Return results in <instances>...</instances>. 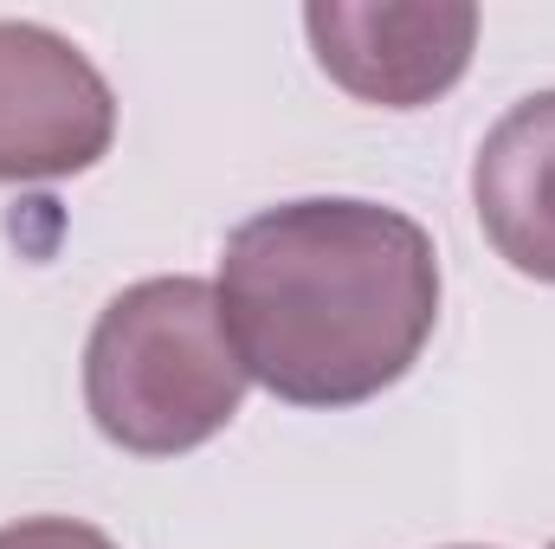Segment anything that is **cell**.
Instances as JSON below:
<instances>
[{"mask_svg":"<svg viewBox=\"0 0 555 549\" xmlns=\"http://www.w3.org/2000/svg\"><path fill=\"white\" fill-rule=\"evenodd\" d=\"M214 291L253 382L291 408H356L420 362L439 253L401 207L310 194L233 227Z\"/></svg>","mask_w":555,"mask_h":549,"instance_id":"obj_1","label":"cell"},{"mask_svg":"<svg viewBox=\"0 0 555 549\" xmlns=\"http://www.w3.org/2000/svg\"><path fill=\"white\" fill-rule=\"evenodd\" d=\"M246 362L207 278H142L117 291L85 343V408L98 433L142 459H175L233 426Z\"/></svg>","mask_w":555,"mask_h":549,"instance_id":"obj_2","label":"cell"},{"mask_svg":"<svg viewBox=\"0 0 555 549\" xmlns=\"http://www.w3.org/2000/svg\"><path fill=\"white\" fill-rule=\"evenodd\" d=\"M304 33L317 65L362 104L420 111L446 98L478 46L472 0H310Z\"/></svg>","mask_w":555,"mask_h":549,"instance_id":"obj_3","label":"cell"},{"mask_svg":"<svg viewBox=\"0 0 555 549\" xmlns=\"http://www.w3.org/2000/svg\"><path fill=\"white\" fill-rule=\"evenodd\" d=\"M117 137L111 78L52 26L0 20V181L85 175Z\"/></svg>","mask_w":555,"mask_h":549,"instance_id":"obj_4","label":"cell"},{"mask_svg":"<svg viewBox=\"0 0 555 549\" xmlns=\"http://www.w3.org/2000/svg\"><path fill=\"white\" fill-rule=\"evenodd\" d=\"M472 207L511 272L555 284V91L491 124L472 162Z\"/></svg>","mask_w":555,"mask_h":549,"instance_id":"obj_5","label":"cell"},{"mask_svg":"<svg viewBox=\"0 0 555 549\" xmlns=\"http://www.w3.org/2000/svg\"><path fill=\"white\" fill-rule=\"evenodd\" d=\"M0 549H117L104 531L78 524V518H20L0 531Z\"/></svg>","mask_w":555,"mask_h":549,"instance_id":"obj_6","label":"cell"},{"mask_svg":"<svg viewBox=\"0 0 555 549\" xmlns=\"http://www.w3.org/2000/svg\"><path fill=\"white\" fill-rule=\"evenodd\" d=\"M459 549H472V544H459Z\"/></svg>","mask_w":555,"mask_h":549,"instance_id":"obj_7","label":"cell"},{"mask_svg":"<svg viewBox=\"0 0 555 549\" xmlns=\"http://www.w3.org/2000/svg\"><path fill=\"white\" fill-rule=\"evenodd\" d=\"M550 549H555V544H550Z\"/></svg>","mask_w":555,"mask_h":549,"instance_id":"obj_8","label":"cell"}]
</instances>
